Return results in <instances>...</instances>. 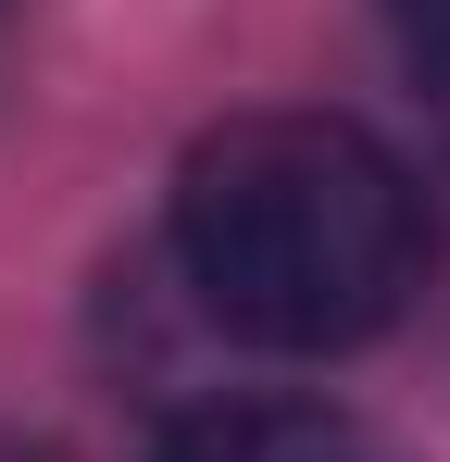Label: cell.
<instances>
[{"instance_id":"2","label":"cell","mask_w":450,"mask_h":462,"mask_svg":"<svg viewBox=\"0 0 450 462\" xmlns=\"http://www.w3.org/2000/svg\"><path fill=\"white\" fill-rule=\"evenodd\" d=\"M163 462H413V450H388V438L351 425V412H300V400H213V412H188V425L163 438Z\"/></svg>"},{"instance_id":"3","label":"cell","mask_w":450,"mask_h":462,"mask_svg":"<svg viewBox=\"0 0 450 462\" xmlns=\"http://www.w3.org/2000/svg\"><path fill=\"white\" fill-rule=\"evenodd\" d=\"M375 13H388V38H400V51L450 88V0H375Z\"/></svg>"},{"instance_id":"1","label":"cell","mask_w":450,"mask_h":462,"mask_svg":"<svg viewBox=\"0 0 450 462\" xmlns=\"http://www.w3.org/2000/svg\"><path fill=\"white\" fill-rule=\"evenodd\" d=\"M175 263L263 350H363L426 288V200L338 113H238L175 175Z\"/></svg>"}]
</instances>
